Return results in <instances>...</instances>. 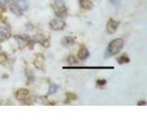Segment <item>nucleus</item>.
I'll return each instance as SVG.
<instances>
[{"mask_svg": "<svg viewBox=\"0 0 147 138\" xmlns=\"http://www.w3.org/2000/svg\"><path fill=\"white\" fill-rule=\"evenodd\" d=\"M53 11L58 18H63L67 16V8L65 7L63 0H54L53 4Z\"/></svg>", "mask_w": 147, "mask_h": 138, "instance_id": "nucleus-1", "label": "nucleus"}, {"mask_svg": "<svg viewBox=\"0 0 147 138\" xmlns=\"http://www.w3.org/2000/svg\"><path fill=\"white\" fill-rule=\"evenodd\" d=\"M123 45H124V41L122 39H115L109 43L107 53H109V55L117 54L121 51V49L123 48Z\"/></svg>", "mask_w": 147, "mask_h": 138, "instance_id": "nucleus-2", "label": "nucleus"}, {"mask_svg": "<svg viewBox=\"0 0 147 138\" xmlns=\"http://www.w3.org/2000/svg\"><path fill=\"white\" fill-rule=\"evenodd\" d=\"M65 27V22L60 18H53L50 21V28L53 30H62Z\"/></svg>", "mask_w": 147, "mask_h": 138, "instance_id": "nucleus-3", "label": "nucleus"}, {"mask_svg": "<svg viewBox=\"0 0 147 138\" xmlns=\"http://www.w3.org/2000/svg\"><path fill=\"white\" fill-rule=\"evenodd\" d=\"M118 27H119V22L114 20L113 18H110L107 24V31L110 34H113L115 33V31L117 30Z\"/></svg>", "mask_w": 147, "mask_h": 138, "instance_id": "nucleus-4", "label": "nucleus"}, {"mask_svg": "<svg viewBox=\"0 0 147 138\" xmlns=\"http://www.w3.org/2000/svg\"><path fill=\"white\" fill-rule=\"evenodd\" d=\"M29 96H30V93H29V91H28V89H20L16 92L17 99L21 100V101H24L27 99H29Z\"/></svg>", "mask_w": 147, "mask_h": 138, "instance_id": "nucleus-5", "label": "nucleus"}, {"mask_svg": "<svg viewBox=\"0 0 147 138\" xmlns=\"http://www.w3.org/2000/svg\"><path fill=\"white\" fill-rule=\"evenodd\" d=\"M10 36H11L10 30L6 27H0V39L5 41L10 38Z\"/></svg>", "mask_w": 147, "mask_h": 138, "instance_id": "nucleus-6", "label": "nucleus"}, {"mask_svg": "<svg viewBox=\"0 0 147 138\" xmlns=\"http://www.w3.org/2000/svg\"><path fill=\"white\" fill-rule=\"evenodd\" d=\"M34 66L39 68V69H42L44 66V57L41 54H37L34 59Z\"/></svg>", "mask_w": 147, "mask_h": 138, "instance_id": "nucleus-7", "label": "nucleus"}, {"mask_svg": "<svg viewBox=\"0 0 147 138\" xmlns=\"http://www.w3.org/2000/svg\"><path fill=\"white\" fill-rule=\"evenodd\" d=\"M61 43L64 47H70V46L75 44V38H73V37H71V36L63 37Z\"/></svg>", "mask_w": 147, "mask_h": 138, "instance_id": "nucleus-8", "label": "nucleus"}, {"mask_svg": "<svg viewBox=\"0 0 147 138\" xmlns=\"http://www.w3.org/2000/svg\"><path fill=\"white\" fill-rule=\"evenodd\" d=\"M88 56H89L88 50L83 46V47L79 50V52H78V58H79L80 60H82V61H84V60H86Z\"/></svg>", "mask_w": 147, "mask_h": 138, "instance_id": "nucleus-9", "label": "nucleus"}, {"mask_svg": "<svg viewBox=\"0 0 147 138\" xmlns=\"http://www.w3.org/2000/svg\"><path fill=\"white\" fill-rule=\"evenodd\" d=\"M15 4L22 11H26L29 8V3L27 2V0H15Z\"/></svg>", "mask_w": 147, "mask_h": 138, "instance_id": "nucleus-10", "label": "nucleus"}, {"mask_svg": "<svg viewBox=\"0 0 147 138\" xmlns=\"http://www.w3.org/2000/svg\"><path fill=\"white\" fill-rule=\"evenodd\" d=\"M80 7L84 9H91L93 7V3H92L90 0H80Z\"/></svg>", "mask_w": 147, "mask_h": 138, "instance_id": "nucleus-11", "label": "nucleus"}, {"mask_svg": "<svg viewBox=\"0 0 147 138\" xmlns=\"http://www.w3.org/2000/svg\"><path fill=\"white\" fill-rule=\"evenodd\" d=\"M10 8H11V11L13 12V13H15L16 15H18V16H20L21 14H22V10L21 9L18 7L16 4H13V5H11V7H10Z\"/></svg>", "mask_w": 147, "mask_h": 138, "instance_id": "nucleus-12", "label": "nucleus"}, {"mask_svg": "<svg viewBox=\"0 0 147 138\" xmlns=\"http://www.w3.org/2000/svg\"><path fill=\"white\" fill-rule=\"evenodd\" d=\"M118 62H119V64H125V63L130 62V59H129V57L127 56V55L123 54V55H121V56L118 59Z\"/></svg>", "mask_w": 147, "mask_h": 138, "instance_id": "nucleus-13", "label": "nucleus"}, {"mask_svg": "<svg viewBox=\"0 0 147 138\" xmlns=\"http://www.w3.org/2000/svg\"><path fill=\"white\" fill-rule=\"evenodd\" d=\"M58 89V86L55 84H52L49 87V94H54Z\"/></svg>", "mask_w": 147, "mask_h": 138, "instance_id": "nucleus-14", "label": "nucleus"}, {"mask_svg": "<svg viewBox=\"0 0 147 138\" xmlns=\"http://www.w3.org/2000/svg\"><path fill=\"white\" fill-rule=\"evenodd\" d=\"M67 63H68V64H77V62H76V57L75 56H73V55H70V56H68V58H67Z\"/></svg>", "mask_w": 147, "mask_h": 138, "instance_id": "nucleus-15", "label": "nucleus"}, {"mask_svg": "<svg viewBox=\"0 0 147 138\" xmlns=\"http://www.w3.org/2000/svg\"><path fill=\"white\" fill-rule=\"evenodd\" d=\"M18 45H20V48L24 47L26 44V40L23 39V37H18Z\"/></svg>", "mask_w": 147, "mask_h": 138, "instance_id": "nucleus-16", "label": "nucleus"}, {"mask_svg": "<svg viewBox=\"0 0 147 138\" xmlns=\"http://www.w3.org/2000/svg\"><path fill=\"white\" fill-rule=\"evenodd\" d=\"M110 2H111L112 5H114L115 7H118L119 5V2H121V0H109Z\"/></svg>", "mask_w": 147, "mask_h": 138, "instance_id": "nucleus-17", "label": "nucleus"}, {"mask_svg": "<svg viewBox=\"0 0 147 138\" xmlns=\"http://www.w3.org/2000/svg\"><path fill=\"white\" fill-rule=\"evenodd\" d=\"M6 1H5V0H0V7H5V6H6Z\"/></svg>", "mask_w": 147, "mask_h": 138, "instance_id": "nucleus-18", "label": "nucleus"}, {"mask_svg": "<svg viewBox=\"0 0 147 138\" xmlns=\"http://www.w3.org/2000/svg\"><path fill=\"white\" fill-rule=\"evenodd\" d=\"M96 83H98V85L102 86V85H105L106 80H98V81H96Z\"/></svg>", "mask_w": 147, "mask_h": 138, "instance_id": "nucleus-19", "label": "nucleus"}, {"mask_svg": "<svg viewBox=\"0 0 147 138\" xmlns=\"http://www.w3.org/2000/svg\"><path fill=\"white\" fill-rule=\"evenodd\" d=\"M145 101L144 100H142V101H139V102H138V104H139V105H145Z\"/></svg>", "mask_w": 147, "mask_h": 138, "instance_id": "nucleus-20", "label": "nucleus"}, {"mask_svg": "<svg viewBox=\"0 0 147 138\" xmlns=\"http://www.w3.org/2000/svg\"><path fill=\"white\" fill-rule=\"evenodd\" d=\"M5 1H6V3H10L13 1V0H5Z\"/></svg>", "mask_w": 147, "mask_h": 138, "instance_id": "nucleus-21", "label": "nucleus"}]
</instances>
